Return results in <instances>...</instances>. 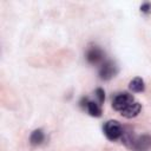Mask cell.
<instances>
[{"instance_id": "1", "label": "cell", "mask_w": 151, "mask_h": 151, "mask_svg": "<svg viewBox=\"0 0 151 151\" xmlns=\"http://www.w3.org/2000/svg\"><path fill=\"white\" fill-rule=\"evenodd\" d=\"M122 142L134 151H149L151 149V136L149 134L134 136L131 132H125Z\"/></svg>"}, {"instance_id": "2", "label": "cell", "mask_w": 151, "mask_h": 151, "mask_svg": "<svg viewBox=\"0 0 151 151\" xmlns=\"http://www.w3.org/2000/svg\"><path fill=\"white\" fill-rule=\"evenodd\" d=\"M103 131H104L105 137L112 142L122 138V136L124 133L123 126L117 120H107L103 126Z\"/></svg>"}, {"instance_id": "3", "label": "cell", "mask_w": 151, "mask_h": 151, "mask_svg": "<svg viewBox=\"0 0 151 151\" xmlns=\"http://www.w3.org/2000/svg\"><path fill=\"white\" fill-rule=\"evenodd\" d=\"M133 101H134V98H133L132 94H130L127 92H122V93H118V94H116L113 97L112 107H113V110L122 112L123 110H125Z\"/></svg>"}, {"instance_id": "4", "label": "cell", "mask_w": 151, "mask_h": 151, "mask_svg": "<svg viewBox=\"0 0 151 151\" xmlns=\"http://www.w3.org/2000/svg\"><path fill=\"white\" fill-rule=\"evenodd\" d=\"M117 73H118V67H117V65L112 60L103 61L100 67H99V71H98L99 78L101 80H105V81L112 79Z\"/></svg>"}, {"instance_id": "5", "label": "cell", "mask_w": 151, "mask_h": 151, "mask_svg": "<svg viewBox=\"0 0 151 151\" xmlns=\"http://www.w3.org/2000/svg\"><path fill=\"white\" fill-rule=\"evenodd\" d=\"M85 58L87 60V63L92 64V65H97V64H100L104 60L105 58V53L104 51L99 47V46H90L86 51V54H85Z\"/></svg>"}, {"instance_id": "6", "label": "cell", "mask_w": 151, "mask_h": 151, "mask_svg": "<svg viewBox=\"0 0 151 151\" xmlns=\"http://www.w3.org/2000/svg\"><path fill=\"white\" fill-rule=\"evenodd\" d=\"M142 110V104H139L138 101H133L132 104H130L125 110H123L120 112V114L125 118H134L139 114Z\"/></svg>"}, {"instance_id": "7", "label": "cell", "mask_w": 151, "mask_h": 151, "mask_svg": "<svg viewBox=\"0 0 151 151\" xmlns=\"http://www.w3.org/2000/svg\"><path fill=\"white\" fill-rule=\"evenodd\" d=\"M101 105H99L98 103L96 101H92V100H88L86 98L85 100V104H84V107L86 109L87 113L91 116V117H100L103 111H101Z\"/></svg>"}, {"instance_id": "8", "label": "cell", "mask_w": 151, "mask_h": 151, "mask_svg": "<svg viewBox=\"0 0 151 151\" xmlns=\"http://www.w3.org/2000/svg\"><path fill=\"white\" fill-rule=\"evenodd\" d=\"M45 132L41 129H35L29 134V144L32 146H39L45 142Z\"/></svg>"}, {"instance_id": "9", "label": "cell", "mask_w": 151, "mask_h": 151, "mask_svg": "<svg viewBox=\"0 0 151 151\" xmlns=\"http://www.w3.org/2000/svg\"><path fill=\"white\" fill-rule=\"evenodd\" d=\"M129 90H130L131 92H134V93L144 92V90H145V83H144L143 78H140V77L133 78V79L129 83Z\"/></svg>"}, {"instance_id": "10", "label": "cell", "mask_w": 151, "mask_h": 151, "mask_svg": "<svg viewBox=\"0 0 151 151\" xmlns=\"http://www.w3.org/2000/svg\"><path fill=\"white\" fill-rule=\"evenodd\" d=\"M94 94L97 97V100H98V104L99 105H103L104 104V100H105V92L101 87H98L96 91H94Z\"/></svg>"}, {"instance_id": "11", "label": "cell", "mask_w": 151, "mask_h": 151, "mask_svg": "<svg viewBox=\"0 0 151 151\" xmlns=\"http://www.w3.org/2000/svg\"><path fill=\"white\" fill-rule=\"evenodd\" d=\"M140 12L144 14H149L151 13V4L150 2H144L140 5Z\"/></svg>"}]
</instances>
